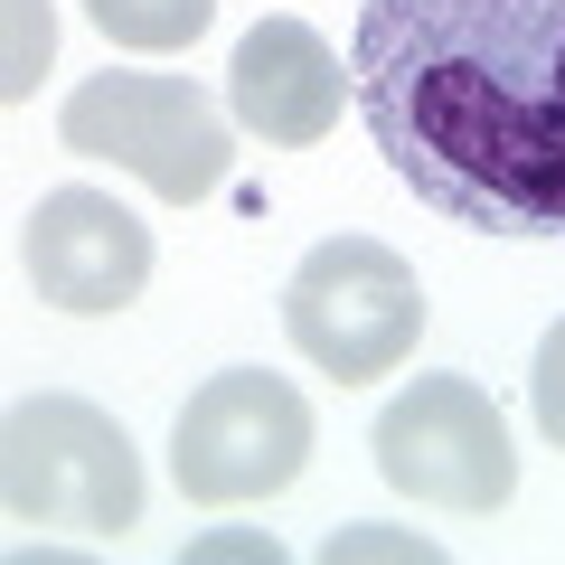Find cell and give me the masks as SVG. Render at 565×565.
<instances>
[{
    "mask_svg": "<svg viewBox=\"0 0 565 565\" xmlns=\"http://www.w3.org/2000/svg\"><path fill=\"white\" fill-rule=\"evenodd\" d=\"M57 141L85 151V161L132 170L141 189H161L170 207L217 199L226 170H236V122L199 95L189 76H132V66H104L66 95Z\"/></svg>",
    "mask_w": 565,
    "mask_h": 565,
    "instance_id": "cell-3",
    "label": "cell"
},
{
    "mask_svg": "<svg viewBox=\"0 0 565 565\" xmlns=\"http://www.w3.org/2000/svg\"><path fill=\"white\" fill-rule=\"evenodd\" d=\"M527 405H537V434L565 452V321L537 340V367H527Z\"/></svg>",
    "mask_w": 565,
    "mask_h": 565,
    "instance_id": "cell-11",
    "label": "cell"
},
{
    "mask_svg": "<svg viewBox=\"0 0 565 565\" xmlns=\"http://www.w3.org/2000/svg\"><path fill=\"white\" fill-rule=\"evenodd\" d=\"M367 452H377V471L405 490V500L462 509V519H481V509H500L509 490H519L509 424H500V405H490L471 377H415L405 396H386Z\"/></svg>",
    "mask_w": 565,
    "mask_h": 565,
    "instance_id": "cell-6",
    "label": "cell"
},
{
    "mask_svg": "<svg viewBox=\"0 0 565 565\" xmlns=\"http://www.w3.org/2000/svg\"><path fill=\"white\" fill-rule=\"evenodd\" d=\"M340 95H349V66L330 57L321 29L302 20H264L236 39V66H226V104L255 141L274 151H311V141L340 122Z\"/></svg>",
    "mask_w": 565,
    "mask_h": 565,
    "instance_id": "cell-8",
    "label": "cell"
},
{
    "mask_svg": "<svg viewBox=\"0 0 565 565\" xmlns=\"http://www.w3.org/2000/svg\"><path fill=\"white\" fill-rule=\"evenodd\" d=\"M282 330L321 377H396L424 340V282L377 236H321L282 282Z\"/></svg>",
    "mask_w": 565,
    "mask_h": 565,
    "instance_id": "cell-4",
    "label": "cell"
},
{
    "mask_svg": "<svg viewBox=\"0 0 565 565\" xmlns=\"http://www.w3.org/2000/svg\"><path fill=\"white\" fill-rule=\"evenodd\" d=\"M0 509L10 527L122 537L141 519V452L85 396H20L0 424Z\"/></svg>",
    "mask_w": 565,
    "mask_h": 565,
    "instance_id": "cell-2",
    "label": "cell"
},
{
    "mask_svg": "<svg viewBox=\"0 0 565 565\" xmlns=\"http://www.w3.org/2000/svg\"><path fill=\"white\" fill-rule=\"evenodd\" d=\"M311 462V396L292 377H264V367H226L199 396L180 405V434H170V471L199 509H245L292 490Z\"/></svg>",
    "mask_w": 565,
    "mask_h": 565,
    "instance_id": "cell-5",
    "label": "cell"
},
{
    "mask_svg": "<svg viewBox=\"0 0 565 565\" xmlns=\"http://www.w3.org/2000/svg\"><path fill=\"white\" fill-rule=\"evenodd\" d=\"M20 264L39 282V302L57 311H122L141 302V282H151V226L132 207H114L104 189H47L29 207V236H20Z\"/></svg>",
    "mask_w": 565,
    "mask_h": 565,
    "instance_id": "cell-7",
    "label": "cell"
},
{
    "mask_svg": "<svg viewBox=\"0 0 565 565\" xmlns=\"http://www.w3.org/2000/svg\"><path fill=\"white\" fill-rule=\"evenodd\" d=\"M349 104L434 217L565 236V0H367Z\"/></svg>",
    "mask_w": 565,
    "mask_h": 565,
    "instance_id": "cell-1",
    "label": "cell"
},
{
    "mask_svg": "<svg viewBox=\"0 0 565 565\" xmlns=\"http://www.w3.org/2000/svg\"><path fill=\"white\" fill-rule=\"evenodd\" d=\"M85 10L114 47H189L217 20V0H85Z\"/></svg>",
    "mask_w": 565,
    "mask_h": 565,
    "instance_id": "cell-9",
    "label": "cell"
},
{
    "mask_svg": "<svg viewBox=\"0 0 565 565\" xmlns=\"http://www.w3.org/2000/svg\"><path fill=\"white\" fill-rule=\"evenodd\" d=\"M47 47H57V20H47V0H10V47H0V95H10V104L39 85Z\"/></svg>",
    "mask_w": 565,
    "mask_h": 565,
    "instance_id": "cell-10",
    "label": "cell"
}]
</instances>
